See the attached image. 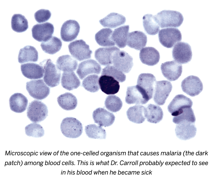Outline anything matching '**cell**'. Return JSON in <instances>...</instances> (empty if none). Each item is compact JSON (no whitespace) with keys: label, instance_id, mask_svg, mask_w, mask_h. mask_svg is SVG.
<instances>
[{"label":"cell","instance_id":"41","mask_svg":"<svg viewBox=\"0 0 210 180\" xmlns=\"http://www.w3.org/2000/svg\"><path fill=\"white\" fill-rule=\"evenodd\" d=\"M195 115L191 107L184 108L179 115L174 117L173 118V122L176 124L184 121L195 123Z\"/></svg>","mask_w":210,"mask_h":180},{"label":"cell","instance_id":"21","mask_svg":"<svg viewBox=\"0 0 210 180\" xmlns=\"http://www.w3.org/2000/svg\"><path fill=\"white\" fill-rule=\"evenodd\" d=\"M99 83L101 90L107 94H115L119 90V82L110 76L102 75L99 78Z\"/></svg>","mask_w":210,"mask_h":180},{"label":"cell","instance_id":"2","mask_svg":"<svg viewBox=\"0 0 210 180\" xmlns=\"http://www.w3.org/2000/svg\"><path fill=\"white\" fill-rule=\"evenodd\" d=\"M40 65L44 70V80L46 84L51 87L58 86L60 82L61 72L57 66L50 59L44 60Z\"/></svg>","mask_w":210,"mask_h":180},{"label":"cell","instance_id":"8","mask_svg":"<svg viewBox=\"0 0 210 180\" xmlns=\"http://www.w3.org/2000/svg\"><path fill=\"white\" fill-rule=\"evenodd\" d=\"M175 61L180 64H185L191 59L192 53L190 45L187 43L181 42L176 44L172 51Z\"/></svg>","mask_w":210,"mask_h":180},{"label":"cell","instance_id":"10","mask_svg":"<svg viewBox=\"0 0 210 180\" xmlns=\"http://www.w3.org/2000/svg\"><path fill=\"white\" fill-rule=\"evenodd\" d=\"M150 99L145 91L137 85L127 87L125 101L129 104H144Z\"/></svg>","mask_w":210,"mask_h":180},{"label":"cell","instance_id":"19","mask_svg":"<svg viewBox=\"0 0 210 180\" xmlns=\"http://www.w3.org/2000/svg\"><path fill=\"white\" fill-rule=\"evenodd\" d=\"M156 82L155 76L149 73H143L138 76L137 85L147 93L150 99L153 95Z\"/></svg>","mask_w":210,"mask_h":180},{"label":"cell","instance_id":"1","mask_svg":"<svg viewBox=\"0 0 210 180\" xmlns=\"http://www.w3.org/2000/svg\"><path fill=\"white\" fill-rule=\"evenodd\" d=\"M155 16L161 28L178 27L182 24L184 20L182 14L176 11L163 10Z\"/></svg>","mask_w":210,"mask_h":180},{"label":"cell","instance_id":"3","mask_svg":"<svg viewBox=\"0 0 210 180\" xmlns=\"http://www.w3.org/2000/svg\"><path fill=\"white\" fill-rule=\"evenodd\" d=\"M60 129L65 136L71 138L79 137L83 130L81 123L76 119L72 117H67L64 119L61 123Z\"/></svg>","mask_w":210,"mask_h":180},{"label":"cell","instance_id":"14","mask_svg":"<svg viewBox=\"0 0 210 180\" xmlns=\"http://www.w3.org/2000/svg\"><path fill=\"white\" fill-rule=\"evenodd\" d=\"M161 69L165 77L170 81H174L181 76L182 65L175 61H168L162 64Z\"/></svg>","mask_w":210,"mask_h":180},{"label":"cell","instance_id":"6","mask_svg":"<svg viewBox=\"0 0 210 180\" xmlns=\"http://www.w3.org/2000/svg\"><path fill=\"white\" fill-rule=\"evenodd\" d=\"M26 89L31 96L38 100L46 98L50 92V88L42 79L27 82L26 83Z\"/></svg>","mask_w":210,"mask_h":180},{"label":"cell","instance_id":"27","mask_svg":"<svg viewBox=\"0 0 210 180\" xmlns=\"http://www.w3.org/2000/svg\"><path fill=\"white\" fill-rule=\"evenodd\" d=\"M144 114L145 117L148 122L154 123L160 122L163 116L162 108L158 105L151 104L145 107Z\"/></svg>","mask_w":210,"mask_h":180},{"label":"cell","instance_id":"31","mask_svg":"<svg viewBox=\"0 0 210 180\" xmlns=\"http://www.w3.org/2000/svg\"><path fill=\"white\" fill-rule=\"evenodd\" d=\"M125 18L123 15L116 13H111L99 21L104 27L115 28L123 24L125 22Z\"/></svg>","mask_w":210,"mask_h":180},{"label":"cell","instance_id":"7","mask_svg":"<svg viewBox=\"0 0 210 180\" xmlns=\"http://www.w3.org/2000/svg\"><path fill=\"white\" fill-rule=\"evenodd\" d=\"M69 51L71 55L79 61L91 57L92 51L89 45L82 40H75L68 45Z\"/></svg>","mask_w":210,"mask_h":180},{"label":"cell","instance_id":"25","mask_svg":"<svg viewBox=\"0 0 210 180\" xmlns=\"http://www.w3.org/2000/svg\"><path fill=\"white\" fill-rule=\"evenodd\" d=\"M147 38L142 32L134 31L129 33L127 44L129 47L137 50H140L146 44Z\"/></svg>","mask_w":210,"mask_h":180},{"label":"cell","instance_id":"37","mask_svg":"<svg viewBox=\"0 0 210 180\" xmlns=\"http://www.w3.org/2000/svg\"><path fill=\"white\" fill-rule=\"evenodd\" d=\"M62 42L61 40L55 36L52 37L48 40L42 42L40 44L43 51L45 53L54 54L61 49Z\"/></svg>","mask_w":210,"mask_h":180},{"label":"cell","instance_id":"30","mask_svg":"<svg viewBox=\"0 0 210 180\" xmlns=\"http://www.w3.org/2000/svg\"><path fill=\"white\" fill-rule=\"evenodd\" d=\"M38 54L34 47L26 46L20 50L18 56V61L22 63L29 61L36 62L38 61Z\"/></svg>","mask_w":210,"mask_h":180},{"label":"cell","instance_id":"18","mask_svg":"<svg viewBox=\"0 0 210 180\" xmlns=\"http://www.w3.org/2000/svg\"><path fill=\"white\" fill-rule=\"evenodd\" d=\"M101 70L100 65L96 61L90 59L80 63L76 72L80 78L82 80L89 74H99Z\"/></svg>","mask_w":210,"mask_h":180},{"label":"cell","instance_id":"45","mask_svg":"<svg viewBox=\"0 0 210 180\" xmlns=\"http://www.w3.org/2000/svg\"><path fill=\"white\" fill-rule=\"evenodd\" d=\"M51 13L48 10L41 9L36 11L34 14L36 21L38 23L45 22L50 17Z\"/></svg>","mask_w":210,"mask_h":180},{"label":"cell","instance_id":"35","mask_svg":"<svg viewBox=\"0 0 210 180\" xmlns=\"http://www.w3.org/2000/svg\"><path fill=\"white\" fill-rule=\"evenodd\" d=\"M112 30L109 28H103L95 34V40L100 45L104 47L114 46L115 44L112 38Z\"/></svg>","mask_w":210,"mask_h":180},{"label":"cell","instance_id":"40","mask_svg":"<svg viewBox=\"0 0 210 180\" xmlns=\"http://www.w3.org/2000/svg\"><path fill=\"white\" fill-rule=\"evenodd\" d=\"M99 80V77L98 75H91L83 80L82 85L87 91L92 92H96L98 91L100 89Z\"/></svg>","mask_w":210,"mask_h":180},{"label":"cell","instance_id":"29","mask_svg":"<svg viewBox=\"0 0 210 180\" xmlns=\"http://www.w3.org/2000/svg\"><path fill=\"white\" fill-rule=\"evenodd\" d=\"M77 65V61L69 55H63L59 57L56 61V66L57 68L63 72L73 71L76 69Z\"/></svg>","mask_w":210,"mask_h":180},{"label":"cell","instance_id":"43","mask_svg":"<svg viewBox=\"0 0 210 180\" xmlns=\"http://www.w3.org/2000/svg\"><path fill=\"white\" fill-rule=\"evenodd\" d=\"M102 75L112 76L121 82L125 81L126 78V76L123 73L117 69L113 65H108L103 69Z\"/></svg>","mask_w":210,"mask_h":180},{"label":"cell","instance_id":"4","mask_svg":"<svg viewBox=\"0 0 210 180\" xmlns=\"http://www.w3.org/2000/svg\"><path fill=\"white\" fill-rule=\"evenodd\" d=\"M48 114L47 107L42 102L34 100L29 103L27 115L32 122L34 123L40 122L45 119Z\"/></svg>","mask_w":210,"mask_h":180},{"label":"cell","instance_id":"26","mask_svg":"<svg viewBox=\"0 0 210 180\" xmlns=\"http://www.w3.org/2000/svg\"><path fill=\"white\" fill-rule=\"evenodd\" d=\"M28 101L27 98L20 93H15L10 97L9 99L11 109L17 113H21L26 109Z\"/></svg>","mask_w":210,"mask_h":180},{"label":"cell","instance_id":"16","mask_svg":"<svg viewBox=\"0 0 210 180\" xmlns=\"http://www.w3.org/2000/svg\"><path fill=\"white\" fill-rule=\"evenodd\" d=\"M192 102L190 99L184 95L178 94L173 98L168 106V109L171 115L176 116L182 109L191 107Z\"/></svg>","mask_w":210,"mask_h":180},{"label":"cell","instance_id":"42","mask_svg":"<svg viewBox=\"0 0 210 180\" xmlns=\"http://www.w3.org/2000/svg\"><path fill=\"white\" fill-rule=\"evenodd\" d=\"M104 104L106 109L114 113L119 111L122 106V102L120 98L114 95L108 96L106 99Z\"/></svg>","mask_w":210,"mask_h":180},{"label":"cell","instance_id":"32","mask_svg":"<svg viewBox=\"0 0 210 180\" xmlns=\"http://www.w3.org/2000/svg\"><path fill=\"white\" fill-rule=\"evenodd\" d=\"M61 84L63 88L71 90L78 88L80 82L74 72H64L61 78Z\"/></svg>","mask_w":210,"mask_h":180},{"label":"cell","instance_id":"28","mask_svg":"<svg viewBox=\"0 0 210 180\" xmlns=\"http://www.w3.org/2000/svg\"><path fill=\"white\" fill-rule=\"evenodd\" d=\"M129 26L125 25L115 29L113 32L112 38L119 47L123 48L127 45Z\"/></svg>","mask_w":210,"mask_h":180},{"label":"cell","instance_id":"20","mask_svg":"<svg viewBox=\"0 0 210 180\" xmlns=\"http://www.w3.org/2000/svg\"><path fill=\"white\" fill-rule=\"evenodd\" d=\"M92 116L95 123L104 127L112 125L115 119V116L112 113L102 108H98L95 110Z\"/></svg>","mask_w":210,"mask_h":180},{"label":"cell","instance_id":"44","mask_svg":"<svg viewBox=\"0 0 210 180\" xmlns=\"http://www.w3.org/2000/svg\"><path fill=\"white\" fill-rule=\"evenodd\" d=\"M25 132L27 136L35 138L41 137L44 134L42 127L40 124L34 123L27 125L25 127Z\"/></svg>","mask_w":210,"mask_h":180},{"label":"cell","instance_id":"17","mask_svg":"<svg viewBox=\"0 0 210 180\" xmlns=\"http://www.w3.org/2000/svg\"><path fill=\"white\" fill-rule=\"evenodd\" d=\"M194 123L184 121L177 124L175 129L177 137L184 140H188L194 137L197 132V128Z\"/></svg>","mask_w":210,"mask_h":180},{"label":"cell","instance_id":"22","mask_svg":"<svg viewBox=\"0 0 210 180\" xmlns=\"http://www.w3.org/2000/svg\"><path fill=\"white\" fill-rule=\"evenodd\" d=\"M21 69L23 75L30 79L42 78L44 71L40 65L34 63H28L21 65Z\"/></svg>","mask_w":210,"mask_h":180},{"label":"cell","instance_id":"15","mask_svg":"<svg viewBox=\"0 0 210 180\" xmlns=\"http://www.w3.org/2000/svg\"><path fill=\"white\" fill-rule=\"evenodd\" d=\"M79 23L74 20H69L65 22L61 30V36L64 41L69 42L75 39L79 31Z\"/></svg>","mask_w":210,"mask_h":180},{"label":"cell","instance_id":"33","mask_svg":"<svg viewBox=\"0 0 210 180\" xmlns=\"http://www.w3.org/2000/svg\"><path fill=\"white\" fill-rule=\"evenodd\" d=\"M145 107L140 105L130 107L127 112V116L129 120L137 124L143 122L146 119L144 114Z\"/></svg>","mask_w":210,"mask_h":180},{"label":"cell","instance_id":"12","mask_svg":"<svg viewBox=\"0 0 210 180\" xmlns=\"http://www.w3.org/2000/svg\"><path fill=\"white\" fill-rule=\"evenodd\" d=\"M181 87L182 91L191 96L199 95L202 91L203 84L197 76H189L182 80Z\"/></svg>","mask_w":210,"mask_h":180},{"label":"cell","instance_id":"34","mask_svg":"<svg viewBox=\"0 0 210 180\" xmlns=\"http://www.w3.org/2000/svg\"><path fill=\"white\" fill-rule=\"evenodd\" d=\"M58 103L63 109L67 111L75 109L77 105L76 97L72 94L67 92L60 95L57 98Z\"/></svg>","mask_w":210,"mask_h":180},{"label":"cell","instance_id":"36","mask_svg":"<svg viewBox=\"0 0 210 180\" xmlns=\"http://www.w3.org/2000/svg\"><path fill=\"white\" fill-rule=\"evenodd\" d=\"M143 25L147 33L150 35H155L160 30V26L156 20L155 16L151 14H147L143 18Z\"/></svg>","mask_w":210,"mask_h":180},{"label":"cell","instance_id":"38","mask_svg":"<svg viewBox=\"0 0 210 180\" xmlns=\"http://www.w3.org/2000/svg\"><path fill=\"white\" fill-rule=\"evenodd\" d=\"M12 30L17 32L25 31L28 28V22L25 17L20 14H14L11 19Z\"/></svg>","mask_w":210,"mask_h":180},{"label":"cell","instance_id":"11","mask_svg":"<svg viewBox=\"0 0 210 180\" xmlns=\"http://www.w3.org/2000/svg\"><path fill=\"white\" fill-rule=\"evenodd\" d=\"M170 82L167 80L156 81L154 92L153 100L160 105H163L172 89Z\"/></svg>","mask_w":210,"mask_h":180},{"label":"cell","instance_id":"24","mask_svg":"<svg viewBox=\"0 0 210 180\" xmlns=\"http://www.w3.org/2000/svg\"><path fill=\"white\" fill-rule=\"evenodd\" d=\"M139 58L143 63L149 66H153L159 62L160 55L159 52L155 48L146 47L140 51Z\"/></svg>","mask_w":210,"mask_h":180},{"label":"cell","instance_id":"5","mask_svg":"<svg viewBox=\"0 0 210 180\" xmlns=\"http://www.w3.org/2000/svg\"><path fill=\"white\" fill-rule=\"evenodd\" d=\"M159 40L161 44L167 48L172 47L182 40L181 32L177 28H168L161 30L158 34Z\"/></svg>","mask_w":210,"mask_h":180},{"label":"cell","instance_id":"39","mask_svg":"<svg viewBox=\"0 0 210 180\" xmlns=\"http://www.w3.org/2000/svg\"><path fill=\"white\" fill-rule=\"evenodd\" d=\"M85 130L87 136L91 138L103 139L106 137L105 130L101 126L91 124L85 127Z\"/></svg>","mask_w":210,"mask_h":180},{"label":"cell","instance_id":"13","mask_svg":"<svg viewBox=\"0 0 210 180\" xmlns=\"http://www.w3.org/2000/svg\"><path fill=\"white\" fill-rule=\"evenodd\" d=\"M54 31L53 25L48 22L36 24L32 29L33 37L39 42L48 40L52 37Z\"/></svg>","mask_w":210,"mask_h":180},{"label":"cell","instance_id":"9","mask_svg":"<svg viewBox=\"0 0 210 180\" xmlns=\"http://www.w3.org/2000/svg\"><path fill=\"white\" fill-rule=\"evenodd\" d=\"M133 61L132 57L127 53L119 50L114 54L112 64L119 70L127 73L130 71L133 65Z\"/></svg>","mask_w":210,"mask_h":180},{"label":"cell","instance_id":"23","mask_svg":"<svg viewBox=\"0 0 210 180\" xmlns=\"http://www.w3.org/2000/svg\"><path fill=\"white\" fill-rule=\"evenodd\" d=\"M120 50L116 47L100 48L96 50L95 52L96 59L101 65H109L112 64V57L114 53Z\"/></svg>","mask_w":210,"mask_h":180}]
</instances>
